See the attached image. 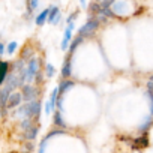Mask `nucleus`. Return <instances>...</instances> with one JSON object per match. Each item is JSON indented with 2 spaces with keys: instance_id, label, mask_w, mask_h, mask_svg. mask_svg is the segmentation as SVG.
I'll return each instance as SVG.
<instances>
[{
  "instance_id": "nucleus-13",
  "label": "nucleus",
  "mask_w": 153,
  "mask_h": 153,
  "mask_svg": "<svg viewBox=\"0 0 153 153\" xmlns=\"http://www.w3.org/2000/svg\"><path fill=\"white\" fill-rule=\"evenodd\" d=\"M38 131H39V125H32L26 132H24V138L27 141H35L36 135H38Z\"/></svg>"
},
{
  "instance_id": "nucleus-21",
  "label": "nucleus",
  "mask_w": 153,
  "mask_h": 153,
  "mask_svg": "<svg viewBox=\"0 0 153 153\" xmlns=\"http://www.w3.org/2000/svg\"><path fill=\"white\" fill-rule=\"evenodd\" d=\"M32 125H33V119H29V117H24V120L21 122V129H23V131L26 132V131H27V129H29V128H30Z\"/></svg>"
},
{
  "instance_id": "nucleus-7",
  "label": "nucleus",
  "mask_w": 153,
  "mask_h": 153,
  "mask_svg": "<svg viewBox=\"0 0 153 153\" xmlns=\"http://www.w3.org/2000/svg\"><path fill=\"white\" fill-rule=\"evenodd\" d=\"M72 75V54H66V59L63 62V66H62V78H71Z\"/></svg>"
},
{
  "instance_id": "nucleus-28",
  "label": "nucleus",
  "mask_w": 153,
  "mask_h": 153,
  "mask_svg": "<svg viewBox=\"0 0 153 153\" xmlns=\"http://www.w3.org/2000/svg\"><path fill=\"white\" fill-rule=\"evenodd\" d=\"M3 53H5V44L0 42V56H3Z\"/></svg>"
},
{
  "instance_id": "nucleus-12",
  "label": "nucleus",
  "mask_w": 153,
  "mask_h": 153,
  "mask_svg": "<svg viewBox=\"0 0 153 153\" xmlns=\"http://www.w3.org/2000/svg\"><path fill=\"white\" fill-rule=\"evenodd\" d=\"M84 39H86V38H83L81 35H76V36H75V38L71 41V44H69V48H68V53H69V54H74V53H75V50L78 48V47H80L83 42H84Z\"/></svg>"
},
{
  "instance_id": "nucleus-16",
  "label": "nucleus",
  "mask_w": 153,
  "mask_h": 153,
  "mask_svg": "<svg viewBox=\"0 0 153 153\" xmlns=\"http://www.w3.org/2000/svg\"><path fill=\"white\" fill-rule=\"evenodd\" d=\"M33 56H35V51H33V48H32V47H29V45H26V47L21 50V53H20V59H23L26 63H27Z\"/></svg>"
},
{
  "instance_id": "nucleus-31",
  "label": "nucleus",
  "mask_w": 153,
  "mask_h": 153,
  "mask_svg": "<svg viewBox=\"0 0 153 153\" xmlns=\"http://www.w3.org/2000/svg\"><path fill=\"white\" fill-rule=\"evenodd\" d=\"M9 153H17V152H9Z\"/></svg>"
},
{
  "instance_id": "nucleus-2",
  "label": "nucleus",
  "mask_w": 153,
  "mask_h": 153,
  "mask_svg": "<svg viewBox=\"0 0 153 153\" xmlns=\"http://www.w3.org/2000/svg\"><path fill=\"white\" fill-rule=\"evenodd\" d=\"M41 63H42V60L38 56H33L27 62V65H26V83H33L35 81L36 74L41 71Z\"/></svg>"
},
{
  "instance_id": "nucleus-23",
  "label": "nucleus",
  "mask_w": 153,
  "mask_h": 153,
  "mask_svg": "<svg viewBox=\"0 0 153 153\" xmlns=\"http://www.w3.org/2000/svg\"><path fill=\"white\" fill-rule=\"evenodd\" d=\"M78 15H80V11H78V9L74 11V12L68 17V20H66V21H68V24H69V23H75V20H76V17H78Z\"/></svg>"
},
{
  "instance_id": "nucleus-32",
  "label": "nucleus",
  "mask_w": 153,
  "mask_h": 153,
  "mask_svg": "<svg viewBox=\"0 0 153 153\" xmlns=\"http://www.w3.org/2000/svg\"><path fill=\"white\" fill-rule=\"evenodd\" d=\"M24 153H30V152H24Z\"/></svg>"
},
{
  "instance_id": "nucleus-24",
  "label": "nucleus",
  "mask_w": 153,
  "mask_h": 153,
  "mask_svg": "<svg viewBox=\"0 0 153 153\" xmlns=\"http://www.w3.org/2000/svg\"><path fill=\"white\" fill-rule=\"evenodd\" d=\"M63 134H65V131H63V129H56V131H51V132H50V134H48L45 138H47V140H50L51 137H56V135H63Z\"/></svg>"
},
{
  "instance_id": "nucleus-3",
  "label": "nucleus",
  "mask_w": 153,
  "mask_h": 153,
  "mask_svg": "<svg viewBox=\"0 0 153 153\" xmlns=\"http://www.w3.org/2000/svg\"><path fill=\"white\" fill-rule=\"evenodd\" d=\"M99 26H101V23H99V20H98L96 17L89 18V20L84 23V26L80 29L78 35H81V36L86 38V39H87V38H92V36H95V33L98 32Z\"/></svg>"
},
{
  "instance_id": "nucleus-22",
  "label": "nucleus",
  "mask_w": 153,
  "mask_h": 153,
  "mask_svg": "<svg viewBox=\"0 0 153 153\" xmlns=\"http://www.w3.org/2000/svg\"><path fill=\"white\" fill-rule=\"evenodd\" d=\"M146 89H147V93L153 95V74L147 78V83H146Z\"/></svg>"
},
{
  "instance_id": "nucleus-33",
  "label": "nucleus",
  "mask_w": 153,
  "mask_h": 153,
  "mask_svg": "<svg viewBox=\"0 0 153 153\" xmlns=\"http://www.w3.org/2000/svg\"><path fill=\"white\" fill-rule=\"evenodd\" d=\"M96 2H99V0H96Z\"/></svg>"
},
{
  "instance_id": "nucleus-1",
  "label": "nucleus",
  "mask_w": 153,
  "mask_h": 153,
  "mask_svg": "<svg viewBox=\"0 0 153 153\" xmlns=\"http://www.w3.org/2000/svg\"><path fill=\"white\" fill-rule=\"evenodd\" d=\"M41 114V101L39 99H33L30 102H26L20 110H18V116L21 117H29V119H35L38 122Z\"/></svg>"
},
{
  "instance_id": "nucleus-9",
  "label": "nucleus",
  "mask_w": 153,
  "mask_h": 153,
  "mask_svg": "<svg viewBox=\"0 0 153 153\" xmlns=\"http://www.w3.org/2000/svg\"><path fill=\"white\" fill-rule=\"evenodd\" d=\"M60 20H62V15H60L59 8L57 6H51L50 8V15H48V23L53 24V26H56V24L60 23Z\"/></svg>"
},
{
  "instance_id": "nucleus-11",
  "label": "nucleus",
  "mask_w": 153,
  "mask_h": 153,
  "mask_svg": "<svg viewBox=\"0 0 153 153\" xmlns=\"http://www.w3.org/2000/svg\"><path fill=\"white\" fill-rule=\"evenodd\" d=\"M74 86H75V83H74L72 80H69V78L65 80V78H63V80L60 81V84H59V95L63 96V95H65L68 90H71Z\"/></svg>"
},
{
  "instance_id": "nucleus-25",
  "label": "nucleus",
  "mask_w": 153,
  "mask_h": 153,
  "mask_svg": "<svg viewBox=\"0 0 153 153\" xmlns=\"http://www.w3.org/2000/svg\"><path fill=\"white\" fill-rule=\"evenodd\" d=\"M17 47H18V44H17V42H11V44L8 45V48H6L8 54H14V53H15V50H17Z\"/></svg>"
},
{
  "instance_id": "nucleus-19",
  "label": "nucleus",
  "mask_w": 153,
  "mask_h": 153,
  "mask_svg": "<svg viewBox=\"0 0 153 153\" xmlns=\"http://www.w3.org/2000/svg\"><path fill=\"white\" fill-rule=\"evenodd\" d=\"M26 3H27V12L32 14L38 9V5H39V0H26Z\"/></svg>"
},
{
  "instance_id": "nucleus-29",
  "label": "nucleus",
  "mask_w": 153,
  "mask_h": 153,
  "mask_svg": "<svg viewBox=\"0 0 153 153\" xmlns=\"http://www.w3.org/2000/svg\"><path fill=\"white\" fill-rule=\"evenodd\" d=\"M119 138H122V141H129V140H132V138H129V137H119Z\"/></svg>"
},
{
  "instance_id": "nucleus-4",
  "label": "nucleus",
  "mask_w": 153,
  "mask_h": 153,
  "mask_svg": "<svg viewBox=\"0 0 153 153\" xmlns=\"http://www.w3.org/2000/svg\"><path fill=\"white\" fill-rule=\"evenodd\" d=\"M21 95H23V99H24L26 102H30V101H33V99H38V96H39V89L35 87V86H32L30 83H26V84L21 87Z\"/></svg>"
},
{
  "instance_id": "nucleus-10",
  "label": "nucleus",
  "mask_w": 153,
  "mask_h": 153,
  "mask_svg": "<svg viewBox=\"0 0 153 153\" xmlns=\"http://www.w3.org/2000/svg\"><path fill=\"white\" fill-rule=\"evenodd\" d=\"M9 62H0V86L5 84L8 75H9Z\"/></svg>"
},
{
  "instance_id": "nucleus-5",
  "label": "nucleus",
  "mask_w": 153,
  "mask_h": 153,
  "mask_svg": "<svg viewBox=\"0 0 153 153\" xmlns=\"http://www.w3.org/2000/svg\"><path fill=\"white\" fill-rule=\"evenodd\" d=\"M132 150H143L146 147H149V135L146 134H140L137 138L132 140Z\"/></svg>"
},
{
  "instance_id": "nucleus-15",
  "label": "nucleus",
  "mask_w": 153,
  "mask_h": 153,
  "mask_svg": "<svg viewBox=\"0 0 153 153\" xmlns=\"http://www.w3.org/2000/svg\"><path fill=\"white\" fill-rule=\"evenodd\" d=\"M48 15H50V8H47V9H44L36 18H35V23H36V26H44L47 21H48Z\"/></svg>"
},
{
  "instance_id": "nucleus-8",
  "label": "nucleus",
  "mask_w": 153,
  "mask_h": 153,
  "mask_svg": "<svg viewBox=\"0 0 153 153\" xmlns=\"http://www.w3.org/2000/svg\"><path fill=\"white\" fill-rule=\"evenodd\" d=\"M21 101H23V95H21V92H14V93H11V96H9V99H8L6 108H8V110L17 108V107L21 104Z\"/></svg>"
},
{
  "instance_id": "nucleus-26",
  "label": "nucleus",
  "mask_w": 153,
  "mask_h": 153,
  "mask_svg": "<svg viewBox=\"0 0 153 153\" xmlns=\"http://www.w3.org/2000/svg\"><path fill=\"white\" fill-rule=\"evenodd\" d=\"M42 78H44V74H42V71H39V72L36 74V76H35V83H36L38 86H39V84H42V83H44V80H42Z\"/></svg>"
},
{
  "instance_id": "nucleus-14",
  "label": "nucleus",
  "mask_w": 153,
  "mask_h": 153,
  "mask_svg": "<svg viewBox=\"0 0 153 153\" xmlns=\"http://www.w3.org/2000/svg\"><path fill=\"white\" fill-rule=\"evenodd\" d=\"M87 9H89V18H93V17H96L99 12H101V5H99V2H96V0H93V2H90V5L87 6Z\"/></svg>"
},
{
  "instance_id": "nucleus-6",
  "label": "nucleus",
  "mask_w": 153,
  "mask_h": 153,
  "mask_svg": "<svg viewBox=\"0 0 153 153\" xmlns=\"http://www.w3.org/2000/svg\"><path fill=\"white\" fill-rule=\"evenodd\" d=\"M72 32H74V23H69L68 27L65 29L63 41H62V45H60V48H62L63 51H68V48H69V42L74 39V38H72Z\"/></svg>"
},
{
  "instance_id": "nucleus-27",
  "label": "nucleus",
  "mask_w": 153,
  "mask_h": 153,
  "mask_svg": "<svg viewBox=\"0 0 153 153\" xmlns=\"http://www.w3.org/2000/svg\"><path fill=\"white\" fill-rule=\"evenodd\" d=\"M24 146H26V149H27L29 152H33V149H35V147H33V141H27V140H26V144H24Z\"/></svg>"
},
{
  "instance_id": "nucleus-17",
  "label": "nucleus",
  "mask_w": 153,
  "mask_h": 153,
  "mask_svg": "<svg viewBox=\"0 0 153 153\" xmlns=\"http://www.w3.org/2000/svg\"><path fill=\"white\" fill-rule=\"evenodd\" d=\"M152 123H153V116L150 114V116H147V119L138 126V132H140V134H146V132L150 129Z\"/></svg>"
},
{
  "instance_id": "nucleus-30",
  "label": "nucleus",
  "mask_w": 153,
  "mask_h": 153,
  "mask_svg": "<svg viewBox=\"0 0 153 153\" xmlns=\"http://www.w3.org/2000/svg\"><path fill=\"white\" fill-rule=\"evenodd\" d=\"M80 3H81V6H83V8H87V5H86V0H80Z\"/></svg>"
},
{
  "instance_id": "nucleus-18",
  "label": "nucleus",
  "mask_w": 153,
  "mask_h": 153,
  "mask_svg": "<svg viewBox=\"0 0 153 153\" xmlns=\"http://www.w3.org/2000/svg\"><path fill=\"white\" fill-rule=\"evenodd\" d=\"M53 120H54V125L57 126V128H66V123H65V120H63V116H62V113H60V110H57L56 113H54V116H53Z\"/></svg>"
},
{
  "instance_id": "nucleus-20",
  "label": "nucleus",
  "mask_w": 153,
  "mask_h": 153,
  "mask_svg": "<svg viewBox=\"0 0 153 153\" xmlns=\"http://www.w3.org/2000/svg\"><path fill=\"white\" fill-rule=\"evenodd\" d=\"M54 74H56L54 66H53L51 63H47V66H45V75H47V78H53Z\"/></svg>"
}]
</instances>
